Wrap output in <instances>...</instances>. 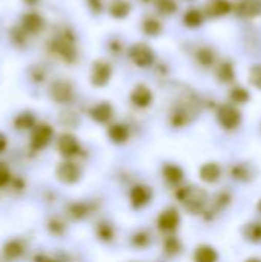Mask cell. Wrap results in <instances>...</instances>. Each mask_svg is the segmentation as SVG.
<instances>
[{"label":"cell","mask_w":261,"mask_h":262,"mask_svg":"<svg viewBox=\"0 0 261 262\" xmlns=\"http://www.w3.org/2000/svg\"><path fill=\"white\" fill-rule=\"evenodd\" d=\"M178 198L180 201L186 206V209L189 212H200L203 209V206L206 204V192L202 189H194V187H186L183 190L178 192Z\"/></svg>","instance_id":"obj_1"},{"label":"cell","mask_w":261,"mask_h":262,"mask_svg":"<svg viewBox=\"0 0 261 262\" xmlns=\"http://www.w3.org/2000/svg\"><path fill=\"white\" fill-rule=\"evenodd\" d=\"M51 138H52V129L48 124H42L34 129L32 137H31V146L35 150H38V149L45 147L51 141Z\"/></svg>","instance_id":"obj_2"},{"label":"cell","mask_w":261,"mask_h":262,"mask_svg":"<svg viewBox=\"0 0 261 262\" xmlns=\"http://www.w3.org/2000/svg\"><path fill=\"white\" fill-rule=\"evenodd\" d=\"M57 177L66 184H72L80 178V169L74 163H62L57 169Z\"/></svg>","instance_id":"obj_3"},{"label":"cell","mask_w":261,"mask_h":262,"mask_svg":"<svg viewBox=\"0 0 261 262\" xmlns=\"http://www.w3.org/2000/svg\"><path fill=\"white\" fill-rule=\"evenodd\" d=\"M218 120H220L222 126H225L226 129H234L240 123V114L234 107L225 106V107H222V111L218 114Z\"/></svg>","instance_id":"obj_4"},{"label":"cell","mask_w":261,"mask_h":262,"mask_svg":"<svg viewBox=\"0 0 261 262\" xmlns=\"http://www.w3.org/2000/svg\"><path fill=\"white\" fill-rule=\"evenodd\" d=\"M57 147H58V150H60V154H62L63 157H72V155H75V154L78 152V143H77V140H75L72 135H69V134H65V135H62V137L58 138Z\"/></svg>","instance_id":"obj_5"},{"label":"cell","mask_w":261,"mask_h":262,"mask_svg":"<svg viewBox=\"0 0 261 262\" xmlns=\"http://www.w3.org/2000/svg\"><path fill=\"white\" fill-rule=\"evenodd\" d=\"M180 223V218H178V213L172 209L163 212L160 216H158V227L165 232H172L177 229Z\"/></svg>","instance_id":"obj_6"},{"label":"cell","mask_w":261,"mask_h":262,"mask_svg":"<svg viewBox=\"0 0 261 262\" xmlns=\"http://www.w3.org/2000/svg\"><path fill=\"white\" fill-rule=\"evenodd\" d=\"M149 200H151V190H149L148 187H145V186H137V187L132 189V192H131V201H132L134 206L142 207V206H145Z\"/></svg>","instance_id":"obj_7"},{"label":"cell","mask_w":261,"mask_h":262,"mask_svg":"<svg viewBox=\"0 0 261 262\" xmlns=\"http://www.w3.org/2000/svg\"><path fill=\"white\" fill-rule=\"evenodd\" d=\"M200 178L206 183H215L220 178V167L215 163H208L200 169Z\"/></svg>","instance_id":"obj_8"},{"label":"cell","mask_w":261,"mask_h":262,"mask_svg":"<svg viewBox=\"0 0 261 262\" xmlns=\"http://www.w3.org/2000/svg\"><path fill=\"white\" fill-rule=\"evenodd\" d=\"M195 262H217L218 255L217 252L209 246H202L195 250Z\"/></svg>","instance_id":"obj_9"},{"label":"cell","mask_w":261,"mask_h":262,"mask_svg":"<svg viewBox=\"0 0 261 262\" xmlns=\"http://www.w3.org/2000/svg\"><path fill=\"white\" fill-rule=\"evenodd\" d=\"M51 94L57 101H68L72 95V91H71V86L68 83H55L52 86Z\"/></svg>","instance_id":"obj_10"},{"label":"cell","mask_w":261,"mask_h":262,"mask_svg":"<svg viewBox=\"0 0 261 262\" xmlns=\"http://www.w3.org/2000/svg\"><path fill=\"white\" fill-rule=\"evenodd\" d=\"M91 115H92V118H94L95 121H98V123H106V121L111 118V115H112V107H111L109 104H106V103H102V104H98V106H95V107L92 109Z\"/></svg>","instance_id":"obj_11"},{"label":"cell","mask_w":261,"mask_h":262,"mask_svg":"<svg viewBox=\"0 0 261 262\" xmlns=\"http://www.w3.org/2000/svg\"><path fill=\"white\" fill-rule=\"evenodd\" d=\"M151 100H152V95H151V92H149L145 86H138V88L134 91V94H132V101H134L137 106H140V107L148 106V104L151 103Z\"/></svg>","instance_id":"obj_12"},{"label":"cell","mask_w":261,"mask_h":262,"mask_svg":"<svg viewBox=\"0 0 261 262\" xmlns=\"http://www.w3.org/2000/svg\"><path fill=\"white\" fill-rule=\"evenodd\" d=\"M109 68L106 66V64H102V63H98L95 68H94V74H92V81L97 84V86H102V84H105L106 81H108V78H109Z\"/></svg>","instance_id":"obj_13"},{"label":"cell","mask_w":261,"mask_h":262,"mask_svg":"<svg viewBox=\"0 0 261 262\" xmlns=\"http://www.w3.org/2000/svg\"><path fill=\"white\" fill-rule=\"evenodd\" d=\"M163 173H165V178L168 181H171V183H178V181L183 180V170L178 166H175V164L166 166L165 170H163Z\"/></svg>","instance_id":"obj_14"},{"label":"cell","mask_w":261,"mask_h":262,"mask_svg":"<svg viewBox=\"0 0 261 262\" xmlns=\"http://www.w3.org/2000/svg\"><path fill=\"white\" fill-rule=\"evenodd\" d=\"M109 137L115 143H123L128 140V129L122 124H115L109 129Z\"/></svg>","instance_id":"obj_15"},{"label":"cell","mask_w":261,"mask_h":262,"mask_svg":"<svg viewBox=\"0 0 261 262\" xmlns=\"http://www.w3.org/2000/svg\"><path fill=\"white\" fill-rule=\"evenodd\" d=\"M3 252H5V255L8 256V258H18L22 253H23V246L18 243V241H9L6 246H5V249H3Z\"/></svg>","instance_id":"obj_16"},{"label":"cell","mask_w":261,"mask_h":262,"mask_svg":"<svg viewBox=\"0 0 261 262\" xmlns=\"http://www.w3.org/2000/svg\"><path fill=\"white\" fill-rule=\"evenodd\" d=\"M23 25L28 31H32L35 32L37 29H40L42 26V18L37 15V14H28L25 18H23Z\"/></svg>","instance_id":"obj_17"},{"label":"cell","mask_w":261,"mask_h":262,"mask_svg":"<svg viewBox=\"0 0 261 262\" xmlns=\"http://www.w3.org/2000/svg\"><path fill=\"white\" fill-rule=\"evenodd\" d=\"M134 58H135V61H137L138 64H148V63H151L152 54H151V51H149L148 48H145V46H138V48L135 49V55H134Z\"/></svg>","instance_id":"obj_18"},{"label":"cell","mask_w":261,"mask_h":262,"mask_svg":"<svg viewBox=\"0 0 261 262\" xmlns=\"http://www.w3.org/2000/svg\"><path fill=\"white\" fill-rule=\"evenodd\" d=\"M15 126L18 129H29L34 126V117L31 114H22L15 118Z\"/></svg>","instance_id":"obj_19"},{"label":"cell","mask_w":261,"mask_h":262,"mask_svg":"<svg viewBox=\"0 0 261 262\" xmlns=\"http://www.w3.org/2000/svg\"><path fill=\"white\" fill-rule=\"evenodd\" d=\"M211 9H212L214 14H225L229 9V5L225 0H215V2H212Z\"/></svg>","instance_id":"obj_20"},{"label":"cell","mask_w":261,"mask_h":262,"mask_svg":"<svg viewBox=\"0 0 261 262\" xmlns=\"http://www.w3.org/2000/svg\"><path fill=\"white\" fill-rule=\"evenodd\" d=\"M248 238L252 241H260L261 239V227L258 224H251L248 227Z\"/></svg>","instance_id":"obj_21"},{"label":"cell","mask_w":261,"mask_h":262,"mask_svg":"<svg viewBox=\"0 0 261 262\" xmlns=\"http://www.w3.org/2000/svg\"><path fill=\"white\" fill-rule=\"evenodd\" d=\"M9 180H11L9 169H8L3 163H0V187L6 186V184L9 183Z\"/></svg>","instance_id":"obj_22"},{"label":"cell","mask_w":261,"mask_h":262,"mask_svg":"<svg viewBox=\"0 0 261 262\" xmlns=\"http://www.w3.org/2000/svg\"><path fill=\"white\" fill-rule=\"evenodd\" d=\"M185 21H188L189 25H200V21H202V17H200V14L197 12V11H191V12H188V15L185 17Z\"/></svg>","instance_id":"obj_23"},{"label":"cell","mask_w":261,"mask_h":262,"mask_svg":"<svg viewBox=\"0 0 261 262\" xmlns=\"http://www.w3.org/2000/svg\"><path fill=\"white\" fill-rule=\"evenodd\" d=\"M178 249H180V244H178V241L175 238H169L166 241V250L169 253H175V252H178Z\"/></svg>","instance_id":"obj_24"},{"label":"cell","mask_w":261,"mask_h":262,"mask_svg":"<svg viewBox=\"0 0 261 262\" xmlns=\"http://www.w3.org/2000/svg\"><path fill=\"white\" fill-rule=\"evenodd\" d=\"M232 98H234L235 101H238V103H243V101L248 100V94H246L243 89H235V91L232 92Z\"/></svg>","instance_id":"obj_25"},{"label":"cell","mask_w":261,"mask_h":262,"mask_svg":"<svg viewBox=\"0 0 261 262\" xmlns=\"http://www.w3.org/2000/svg\"><path fill=\"white\" fill-rule=\"evenodd\" d=\"M252 83L255 84V86H258L261 88V68H257V69H254L252 71Z\"/></svg>","instance_id":"obj_26"},{"label":"cell","mask_w":261,"mask_h":262,"mask_svg":"<svg viewBox=\"0 0 261 262\" xmlns=\"http://www.w3.org/2000/svg\"><path fill=\"white\" fill-rule=\"evenodd\" d=\"M98 233H100V236H102V238H105V239H109V238H111V230H109V227L102 226V227H100V230H98Z\"/></svg>","instance_id":"obj_27"},{"label":"cell","mask_w":261,"mask_h":262,"mask_svg":"<svg viewBox=\"0 0 261 262\" xmlns=\"http://www.w3.org/2000/svg\"><path fill=\"white\" fill-rule=\"evenodd\" d=\"M6 149V138L3 134H0V152H3Z\"/></svg>","instance_id":"obj_28"},{"label":"cell","mask_w":261,"mask_h":262,"mask_svg":"<svg viewBox=\"0 0 261 262\" xmlns=\"http://www.w3.org/2000/svg\"><path fill=\"white\" fill-rule=\"evenodd\" d=\"M245 262H261V259H248V261Z\"/></svg>","instance_id":"obj_29"},{"label":"cell","mask_w":261,"mask_h":262,"mask_svg":"<svg viewBox=\"0 0 261 262\" xmlns=\"http://www.w3.org/2000/svg\"><path fill=\"white\" fill-rule=\"evenodd\" d=\"M25 2H28V3H34V2H37V0H25Z\"/></svg>","instance_id":"obj_30"},{"label":"cell","mask_w":261,"mask_h":262,"mask_svg":"<svg viewBox=\"0 0 261 262\" xmlns=\"http://www.w3.org/2000/svg\"><path fill=\"white\" fill-rule=\"evenodd\" d=\"M258 210H260V212H261V201H260V203H258Z\"/></svg>","instance_id":"obj_31"}]
</instances>
